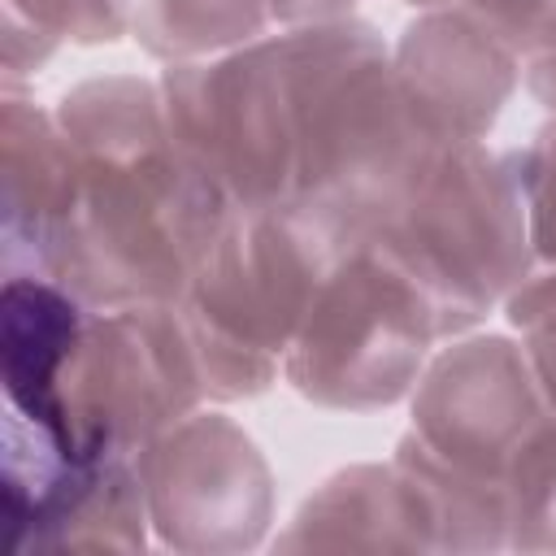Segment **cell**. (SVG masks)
I'll list each match as a JSON object with an SVG mask.
<instances>
[{"label":"cell","mask_w":556,"mask_h":556,"mask_svg":"<svg viewBox=\"0 0 556 556\" xmlns=\"http://www.w3.org/2000/svg\"><path fill=\"white\" fill-rule=\"evenodd\" d=\"M204 404H213L208 378L178 300L87 304L56 387V434L65 447L135 456L152 434Z\"/></svg>","instance_id":"52a82bcc"},{"label":"cell","mask_w":556,"mask_h":556,"mask_svg":"<svg viewBox=\"0 0 556 556\" xmlns=\"http://www.w3.org/2000/svg\"><path fill=\"white\" fill-rule=\"evenodd\" d=\"M521 61L556 43V0H460Z\"/></svg>","instance_id":"d6986e66"},{"label":"cell","mask_w":556,"mask_h":556,"mask_svg":"<svg viewBox=\"0 0 556 556\" xmlns=\"http://www.w3.org/2000/svg\"><path fill=\"white\" fill-rule=\"evenodd\" d=\"M152 543L191 556H230L265 543L274 526V473L256 439L204 404L135 452Z\"/></svg>","instance_id":"ba28073f"},{"label":"cell","mask_w":556,"mask_h":556,"mask_svg":"<svg viewBox=\"0 0 556 556\" xmlns=\"http://www.w3.org/2000/svg\"><path fill=\"white\" fill-rule=\"evenodd\" d=\"M156 87L174 143L230 204L295 200L300 87L291 30H269L222 56L161 65Z\"/></svg>","instance_id":"8992f818"},{"label":"cell","mask_w":556,"mask_h":556,"mask_svg":"<svg viewBox=\"0 0 556 556\" xmlns=\"http://www.w3.org/2000/svg\"><path fill=\"white\" fill-rule=\"evenodd\" d=\"M274 547H382L426 552L395 460H365L330 473L278 530Z\"/></svg>","instance_id":"7c38bea8"},{"label":"cell","mask_w":556,"mask_h":556,"mask_svg":"<svg viewBox=\"0 0 556 556\" xmlns=\"http://www.w3.org/2000/svg\"><path fill=\"white\" fill-rule=\"evenodd\" d=\"M348 243L304 200L230 204L178 300L213 404L256 400L282 382V356Z\"/></svg>","instance_id":"3957f363"},{"label":"cell","mask_w":556,"mask_h":556,"mask_svg":"<svg viewBox=\"0 0 556 556\" xmlns=\"http://www.w3.org/2000/svg\"><path fill=\"white\" fill-rule=\"evenodd\" d=\"M391 70L417 122L439 143L486 139L521 87V56L465 4L417 9L391 43Z\"/></svg>","instance_id":"30bf717a"},{"label":"cell","mask_w":556,"mask_h":556,"mask_svg":"<svg viewBox=\"0 0 556 556\" xmlns=\"http://www.w3.org/2000/svg\"><path fill=\"white\" fill-rule=\"evenodd\" d=\"M500 313H504L508 330L521 339L526 361H530L547 404L556 408V265L534 261L530 274L508 291Z\"/></svg>","instance_id":"e0dca14e"},{"label":"cell","mask_w":556,"mask_h":556,"mask_svg":"<svg viewBox=\"0 0 556 556\" xmlns=\"http://www.w3.org/2000/svg\"><path fill=\"white\" fill-rule=\"evenodd\" d=\"M274 26L265 0H135L130 39L161 65L204 61L265 39Z\"/></svg>","instance_id":"9a60e30c"},{"label":"cell","mask_w":556,"mask_h":556,"mask_svg":"<svg viewBox=\"0 0 556 556\" xmlns=\"http://www.w3.org/2000/svg\"><path fill=\"white\" fill-rule=\"evenodd\" d=\"M0 265L4 274L52 278L74 208V148L56 109L17 83L0 91Z\"/></svg>","instance_id":"8fae6325"},{"label":"cell","mask_w":556,"mask_h":556,"mask_svg":"<svg viewBox=\"0 0 556 556\" xmlns=\"http://www.w3.org/2000/svg\"><path fill=\"white\" fill-rule=\"evenodd\" d=\"M52 109L74 148L52 282L91 308L182 300L230 200L174 143L156 78L96 74Z\"/></svg>","instance_id":"6da1fadb"},{"label":"cell","mask_w":556,"mask_h":556,"mask_svg":"<svg viewBox=\"0 0 556 556\" xmlns=\"http://www.w3.org/2000/svg\"><path fill=\"white\" fill-rule=\"evenodd\" d=\"M404 404L413 439L482 478H504L513 452L552 413L513 330L443 339Z\"/></svg>","instance_id":"9c48e42d"},{"label":"cell","mask_w":556,"mask_h":556,"mask_svg":"<svg viewBox=\"0 0 556 556\" xmlns=\"http://www.w3.org/2000/svg\"><path fill=\"white\" fill-rule=\"evenodd\" d=\"M426 552H508L504 482L469 473L408 430L391 452Z\"/></svg>","instance_id":"4fadbf2b"},{"label":"cell","mask_w":556,"mask_h":556,"mask_svg":"<svg viewBox=\"0 0 556 556\" xmlns=\"http://www.w3.org/2000/svg\"><path fill=\"white\" fill-rule=\"evenodd\" d=\"M508 552H556V408L504 465Z\"/></svg>","instance_id":"2e32d148"},{"label":"cell","mask_w":556,"mask_h":556,"mask_svg":"<svg viewBox=\"0 0 556 556\" xmlns=\"http://www.w3.org/2000/svg\"><path fill=\"white\" fill-rule=\"evenodd\" d=\"M521 87L547 109V117H556V43L547 52H534L530 61H521Z\"/></svg>","instance_id":"44dd1931"},{"label":"cell","mask_w":556,"mask_h":556,"mask_svg":"<svg viewBox=\"0 0 556 556\" xmlns=\"http://www.w3.org/2000/svg\"><path fill=\"white\" fill-rule=\"evenodd\" d=\"M508 156H513V169H517V182H521L534 261L556 265V117H547Z\"/></svg>","instance_id":"ac0fdd59"},{"label":"cell","mask_w":556,"mask_h":556,"mask_svg":"<svg viewBox=\"0 0 556 556\" xmlns=\"http://www.w3.org/2000/svg\"><path fill=\"white\" fill-rule=\"evenodd\" d=\"M269 17L278 30L287 26H317V22H334V17H352L361 0H265Z\"/></svg>","instance_id":"ffe728a7"},{"label":"cell","mask_w":556,"mask_h":556,"mask_svg":"<svg viewBox=\"0 0 556 556\" xmlns=\"http://www.w3.org/2000/svg\"><path fill=\"white\" fill-rule=\"evenodd\" d=\"M135 0H0L4 83L39 74L65 43L100 48L130 35Z\"/></svg>","instance_id":"5bb4252c"},{"label":"cell","mask_w":556,"mask_h":556,"mask_svg":"<svg viewBox=\"0 0 556 556\" xmlns=\"http://www.w3.org/2000/svg\"><path fill=\"white\" fill-rule=\"evenodd\" d=\"M443 339L426 287L374 239H352L282 356V382L330 413H382L413 395Z\"/></svg>","instance_id":"5b68a950"},{"label":"cell","mask_w":556,"mask_h":556,"mask_svg":"<svg viewBox=\"0 0 556 556\" xmlns=\"http://www.w3.org/2000/svg\"><path fill=\"white\" fill-rule=\"evenodd\" d=\"M300 87L295 200L348 239L374 235L443 148L404 100L391 43L365 17L287 26Z\"/></svg>","instance_id":"7a4b0ae2"},{"label":"cell","mask_w":556,"mask_h":556,"mask_svg":"<svg viewBox=\"0 0 556 556\" xmlns=\"http://www.w3.org/2000/svg\"><path fill=\"white\" fill-rule=\"evenodd\" d=\"M365 239L426 287L447 339L500 313L534 265L513 156L486 139L443 143L400 208Z\"/></svg>","instance_id":"277c9868"}]
</instances>
